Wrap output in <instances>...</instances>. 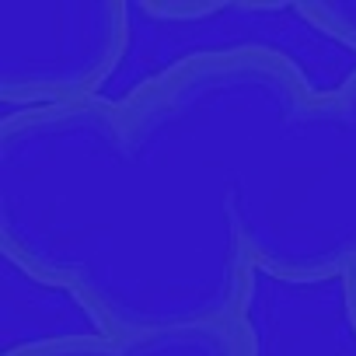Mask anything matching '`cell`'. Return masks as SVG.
I'll return each mask as SVG.
<instances>
[{
  "label": "cell",
  "instance_id": "obj_1",
  "mask_svg": "<svg viewBox=\"0 0 356 356\" xmlns=\"http://www.w3.org/2000/svg\"><path fill=\"white\" fill-rule=\"evenodd\" d=\"M140 140L200 300L339 280L356 332V70L314 91L276 46L200 49L147 88Z\"/></svg>",
  "mask_w": 356,
  "mask_h": 356
},
{
  "label": "cell",
  "instance_id": "obj_2",
  "mask_svg": "<svg viewBox=\"0 0 356 356\" xmlns=\"http://www.w3.org/2000/svg\"><path fill=\"white\" fill-rule=\"evenodd\" d=\"M126 49L119 0H0V102L32 112L102 98Z\"/></svg>",
  "mask_w": 356,
  "mask_h": 356
},
{
  "label": "cell",
  "instance_id": "obj_3",
  "mask_svg": "<svg viewBox=\"0 0 356 356\" xmlns=\"http://www.w3.org/2000/svg\"><path fill=\"white\" fill-rule=\"evenodd\" d=\"M4 356H259L252 321L238 325H186L133 335H46L11 346Z\"/></svg>",
  "mask_w": 356,
  "mask_h": 356
},
{
  "label": "cell",
  "instance_id": "obj_4",
  "mask_svg": "<svg viewBox=\"0 0 356 356\" xmlns=\"http://www.w3.org/2000/svg\"><path fill=\"white\" fill-rule=\"evenodd\" d=\"M290 11H297L314 32L356 49V0H300Z\"/></svg>",
  "mask_w": 356,
  "mask_h": 356
},
{
  "label": "cell",
  "instance_id": "obj_5",
  "mask_svg": "<svg viewBox=\"0 0 356 356\" xmlns=\"http://www.w3.org/2000/svg\"><path fill=\"white\" fill-rule=\"evenodd\" d=\"M227 11H245V4H231V0H168V4H140V15L168 25H200Z\"/></svg>",
  "mask_w": 356,
  "mask_h": 356
}]
</instances>
